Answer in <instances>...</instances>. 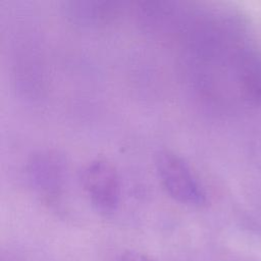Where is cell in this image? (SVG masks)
<instances>
[{
    "instance_id": "cell-1",
    "label": "cell",
    "mask_w": 261,
    "mask_h": 261,
    "mask_svg": "<svg viewBox=\"0 0 261 261\" xmlns=\"http://www.w3.org/2000/svg\"><path fill=\"white\" fill-rule=\"evenodd\" d=\"M155 166L162 187L173 200L189 206H201L206 202L202 186L178 154L170 150L160 151Z\"/></svg>"
},
{
    "instance_id": "cell-2",
    "label": "cell",
    "mask_w": 261,
    "mask_h": 261,
    "mask_svg": "<svg viewBox=\"0 0 261 261\" xmlns=\"http://www.w3.org/2000/svg\"><path fill=\"white\" fill-rule=\"evenodd\" d=\"M80 182L97 211L110 214L116 210L120 200V179L110 162L105 159L90 161L80 172Z\"/></svg>"
},
{
    "instance_id": "cell-3",
    "label": "cell",
    "mask_w": 261,
    "mask_h": 261,
    "mask_svg": "<svg viewBox=\"0 0 261 261\" xmlns=\"http://www.w3.org/2000/svg\"><path fill=\"white\" fill-rule=\"evenodd\" d=\"M66 175L63 157L53 151H39L27 162L31 187L46 199H55L62 192Z\"/></svg>"
},
{
    "instance_id": "cell-4",
    "label": "cell",
    "mask_w": 261,
    "mask_h": 261,
    "mask_svg": "<svg viewBox=\"0 0 261 261\" xmlns=\"http://www.w3.org/2000/svg\"><path fill=\"white\" fill-rule=\"evenodd\" d=\"M66 17L83 27L114 22L123 13V3L116 1H68L63 6Z\"/></svg>"
},
{
    "instance_id": "cell-5",
    "label": "cell",
    "mask_w": 261,
    "mask_h": 261,
    "mask_svg": "<svg viewBox=\"0 0 261 261\" xmlns=\"http://www.w3.org/2000/svg\"><path fill=\"white\" fill-rule=\"evenodd\" d=\"M118 261H156V260L138 251H126L119 257Z\"/></svg>"
}]
</instances>
